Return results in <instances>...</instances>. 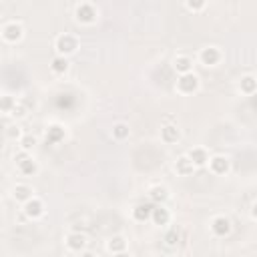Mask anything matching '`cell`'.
Returning <instances> with one entry per match:
<instances>
[{"label": "cell", "instance_id": "obj_10", "mask_svg": "<svg viewBox=\"0 0 257 257\" xmlns=\"http://www.w3.org/2000/svg\"><path fill=\"white\" fill-rule=\"evenodd\" d=\"M64 141V127L61 125H52L48 127V131H46V143L50 145H59Z\"/></svg>", "mask_w": 257, "mask_h": 257}, {"label": "cell", "instance_id": "obj_2", "mask_svg": "<svg viewBox=\"0 0 257 257\" xmlns=\"http://www.w3.org/2000/svg\"><path fill=\"white\" fill-rule=\"evenodd\" d=\"M54 48H57L59 54H63V57H66V54L75 52L77 50V39L72 34H61L57 39V44H54Z\"/></svg>", "mask_w": 257, "mask_h": 257}, {"label": "cell", "instance_id": "obj_28", "mask_svg": "<svg viewBox=\"0 0 257 257\" xmlns=\"http://www.w3.org/2000/svg\"><path fill=\"white\" fill-rule=\"evenodd\" d=\"M12 105H16V103H12V99H10V97H4V99H2V111H4V113H8Z\"/></svg>", "mask_w": 257, "mask_h": 257}, {"label": "cell", "instance_id": "obj_29", "mask_svg": "<svg viewBox=\"0 0 257 257\" xmlns=\"http://www.w3.org/2000/svg\"><path fill=\"white\" fill-rule=\"evenodd\" d=\"M6 135H8V139H14V137L18 139V137H21V131H18V128H16V127H12V128H10V131H6Z\"/></svg>", "mask_w": 257, "mask_h": 257}, {"label": "cell", "instance_id": "obj_17", "mask_svg": "<svg viewBox=\"0 0 257 257\" xmlns=\"http://www.w3.org/2000/svg\"><path fill=\"white\" fill-rule=\"evenodd\" d=\"M173 66H175L177 72L185 75V72H191V68H193V61H191L189 57H177L175 63H173Z\"/></svg>", "mask_w": 257, "mask_h": 257}, {"label": "cell", "instance_id": "obj_13", "mask_svg": "<svg viewBox=\"0 0 257 257\" xmlns=\"http://www.w3.org/2000/svg\"><path fill=\"white\" fill-rule=\"evenodd\" d=\"M2 36H4V39H6L8 43H16V41L22 36V26H21V24H16V22H10V24L4 26Z\"/></svg>", "mask_w": 257, "mask_h": 257}, {"label": "cell", "instance_id": "obj_16", "mask_svg": "<svg viewBox=\"0 0 257 257\" xmlns=\"http://www.w3.org/2000/svg\"><path fill=\"white\" fill-rule=\"evenodd\" d=\"M187 155H189V159L195 163V167H203V165L209 161L207 151H205V149H201V147H197V149H191Z\"/></svg>", "mask_w": 257, "mask_h": 257}, {"label": "cell", "instance_id": "obj_9", "mask_svg": "<svg viewBox=\"0 0 257 257\" xmlns=\"http://www.w3.org/2000/svg\"><path fill=\"white\" fill-rule=\"evenodd\" d=\"M153 209H155V203H139L135 209H133V217L137 221H147V219H151L153 215Z\"/></svg>", "mask_w": 257, "mask_h": 257}, {"label": "cell", "instance_id": "obj_21", "mask_svg": "<svg viewBox=\"0 0 257 257\" xmlns=\"http://www.w3.org/2000/svg\"><path fill=\"white\" fill-rule=\"evenodd\" d=\"M14 199L16 201H28V199H32V189L28 185H16Z\"/></svg>", "mask_w": 257, "mask_h": 257}, {"label": "cell", "instance_id": "obj_27", "mask_svg": "<svg viewBox=\"0 0 257 257\" xmlns=\"http://www.w3.org/2000/svg\"><path fill=\"white\" fill-rule=\"evenodd\" d=\"M21 145H22V149H26V151H28L30 147H34V145H36V139H34L32 135H26V137H22V139H21Z\"/></svg>", "mask_w": 257, "mask_h": 257}, {"label": "cell", "instance_id": "obj_25", "mask_svg": "<svg viewBox=\"0 0 257 257\" xmlns=\"http://www.w3.org/2000/svg\"><path fill=\"white\" fill-rule=\"evenodd\" d=\"M185 4H187V8H189V10L199 12V10H203V8H205L207 0H185Z\"/></svg>", "mask_w": 257, "mask_h": 257}, {"label": "cell", "instance_id": "obj_3", "mask_svg": "<svg viewBox=\"0 0 257 257\" xmlns=\"http://www.w3.org/2000/svg\"><path fill=\"white\" fill-rule=\"evenodd\" d=\"M209 169L213 175H225L229 171V159L223 155H215L209 159Z\"/></svg>", "mask_w": 257, "mask_h": 257}, {"label": "cell", "instance_id": "obj_6", "mask_svg": "<svg viewBox=\"0 0 257 257\" xmlns=\"http://www.w3.org/2000/svg\"><path fill=\"white\" fill-rule=\"evenodd\" d=\"M199 59H201V63H203L205 66H213V64L219 63V59H221V52H219L215 46H207V48L201 50Z\"/></svg>", "mask_w": 257, "mask_h": 257}, {"label": "cell", "instance_id": "obj_4", "mask_svg": "<svg viewBox=\"0 0 257 257\" xmlns=\"http://www.w3.org/2000/svg\"><path fill=\"white\" fill-rule=\"evenodd\" d=\"M77 21L83 24H93L97 21V10L90 4H81L77 8Z\"/></svg>", "mask_w": 257, "mask_h": 257}, {"label": "cell", "instance_id": "obj_7", "mask_svg": "<svg viewBox=\"0 0 257 257\" xmlns=\"http://www.w3.org/2000/svg\"><path fill=\"white\" fill-rule=\"evenodd\" d=\"M24 213H26V217H30V219L41 217V215L44 213L43 201H41V199H28L26 205H24Z\"/></svg>", "mask_w": 257, "mask_h": 257}, {"label": "cell", "instance_id": "obj_8", "mask_svg": "<svg viewBox=\"0 0 257 257\" xmlns=\"http://www.w3.org/2000/svg\"><path fill=\"white\" fill-rule=\"evenodd\" d=\"M211 229H213V233L217 237H225L231 231V221H229L227 217H217V219H213Z\"/></svg>", "mask_w": 257, "mask_h": 257}, {"label": "cell", "instance_id": "obj_20", "mask_svg": "<svg viewBox=\"0 0 257 257\" xmlns=\"http://www.w3.org/2000/svg\"><path fill=\"white\" fill-rule=\"evenodd\" d=\"M107 249L111 251V253H123V251L127 249V241L123 239V237H113V239L108 241Z\"/></svg>", "mask_w": 257, "mask_h": 257}, {"label": "cell", "instance_id": "obj_15", "mask_svg": "<svg viewBox=\"0 0 257 257\" xmlns=\"http://www.w3.org/2000/svg\"><path fill=\"white\" fill-rule=\"evenodd\" d=\"M149 199L153 201L155 205H163L165 201L169 199V191L165 189V187H161V185H155V187H151V191H149Z\"/></svg>", "mask_w": 257, "mask_h": 257}, {"label": "cell", "instance_id": "obj_23", "mask_svg": "<svg viewBox=\"0 0 257 257\" xmlns=\"http://www.w3.org/2000/svg\"><path fill=\"white\" fill-rule=\"evenodd\" d=\"M128 127L125 125V123H117L115 127H113V137L117 139V141H123V139H127L128 137Z\"/></svg>", "mask_w": 257, "mask_h": 257}, {"label": "cell", "instance_id": "obj_22", "mask_svg": "<svg viewBox=\"0 0 257 257\" xmlns=\"http://www.w3.org/2000/svg\"><path fill=\"white\" fill-rule=\"evenodd\" d=\"M18 171H21L22 175H34V173H36V163L28 157V159H24L22 163H18Z\"/></svg>", "mask_w": 257, "mask_h": 257}, {"label": "cell", "instance_id": "obj_19", "mask_svg": "<svg viewBox=\"0 0 257 257\" xmlns=\"http://www.w3.org/2000/svg\"><path fill=\"white\" fill-rule=\"evenodd\" d=\"M255 90H257V79L255 77H243L241 79V93L253 95Z\"/></svg>", "mask_w": 257, "mask_h": 257}, {"label": "cell", "instance_id": "obj_5", "mask_svg": "<svg viewBox=\"0 0 257 257\" xmlns=\"http://www.w3.org/2000/svg\"><path fill=\"white\" fill-rule=\"evenodd\" d=\"M175 171H177V175H181V177H189V175L195 171V163L189 159V155H183V157H179L177 163H175Z\"/></svg>", "mask_w": 257, "mask_h": 257}, {"label": "cell", "instance_id": "obj_31", "mask_svg": "<svg viewBox=\"0 0 257 257\" xmlns=\"http://www.w3.org/2000/svg\"><path fill=\"white\" fill-rule=\"evenodd\" d=\"M251 215H253V219H257V203L253 205V209H251Z\"/></svg>", "mask_w": 257, "mask_h": 257}, {"label": "cell", "instance_id": "obj_12", "mask_svg": "<svg viewBox=\"0 0 257 257\" xmlns=\"http://www.w3.org/2000/svg\"><path fill=\"white\" fill-rule=\"evenodd\" d=\"M66 245H68V249H72V251H81V249L86 245V237H85L83 233L75 231V233H70V235L66 237Z\"/></svg>", "mask_w": 257, "mask_h": 257}, {"label": "cell", "instance_id": "obj_26", "mask_svg": "<svg viewBox=\"0 0 257 257\" xmlns=\"http://www.w3.org/2000/svg\"><path fill=\"white\" fill-rule=\"evenodd\" d=\"M165 243H167L169 247H175L179 243V233L177 231H169L167 237H165Z\"/></svg>", "mask_w": 257, "mask_h": 257}, {"label": "cell", "instance_id": "obj_18", "mask_svg": "<svg viewBox=\"0 0 257 257\" xmlns=\"http://www.w3.org/2000/svg\"><path fill=\"white\" fill-rule=\"evenodd\" d=\"M50 68H52V72H57V75H64V72L68 70V61L63 57V54H59V57L52 59Z\"/></svg>", "mask_w": 257, "mask_h": 257}, {"label": "cell", "instance_id": "obj_30", "mask_svg": "<svg viewBox=\"0 0 257 257\" xmlns=\"http://www.w3.org/2000/svg\"><path fill=\"white\" fill-rule=\"evenodd\" d=\"M24 159H28V153H26V149H24L22 153H18V155L14 157V161H16V165H18V163H22Z\"/></svg>", "mask_w": 257, "mask_h": 257}, {"label": "cell", "instance_id": "obj_14", "mask_svg": "<svg viewBox=\"0 0 257 257\" xmlns=\"http://www.w3.org/2000/svg\"><path fill=\"white\" fill-rule=\"evenodd\" d=\"M161 137L165 143H177L181 139V133H179V127L177 125H165L161 128Z\"/></svg>", "mask_w": 257, "mask_h": 257}, {"label": "cell", "instance_id": "obj_11", "mask_svg": "<svg viewBox=\"0 0 257 257\" xmlns=\"http://www.w3.org/2000/svg\"><path fill=\"white\" fill-rule=\"evenodd\" d=\"M151 219H153V223H155V225H167V223H169V219H171V213H169V209H167V207H163V205H155Z\"/></svg>", "mask_w": 257, "mask_h": 257}, {"label": "cell", "instance_id": "obj_1", "mask_svg": "<svg viewBox=\"0 0 257 257\" xmlns=\"http://www.w3.org/2000/svg\"><path fill=\"white\" fill-rule=\"evenodd\" d=\"M177 88L179 93L183 95H191L199 88V79L193 75V72H185V75H181L179 81H177Z\"/></svg>", "mask_w": 257, "mask_h": 257}, {"label": "cell", "instance_id": "obj_24", "mask_svg": "<svg viewBox=\"0 0 257 257\" xmlns=\"http://www.w3.org/2000/svg\"><path fill=\"white\" fill-rule=\"evenodd\" d=\"M57 107H59V108H72V107H75V97H70V95H59V97H57Z\"/></svg>", "mask_w": 257, "mask_h": 257}]
</instances>
